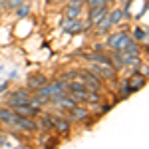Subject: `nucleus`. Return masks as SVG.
<instances>
[{"mask_svg":"<svg viewBox=\"0 0 149 149\" xmlns=\"http://www.w3.org/2000/svg\"><path fill=\"white\" fill-rule=\"evenodd\" d=\"M0 121L8 127H16V129H24V131H34L36 129V123L30 117H22L10 109H0Z\"/></svg>","mask_w":149,"mask_h":149,"instance_id":"nucleus-1","label":"nucleus"},{"mask_svg":"<svg viewBox=\"0 0 149 149\" xmlns=\"http://www.w3.org/2000/svg\"><path fill=\"white\" fill-rule=\"evenodd\" d=\"M68 92V84L66 81H54V84H46L44 88H40L38 90V95H42V97H54L56 93H66Z\"/></svg>","mask_w":149,"mask_h":149,"instance_id":"nucleus-2","label":"nucleus"},{"mask_svg":"<svg viewBox=\"0 0 149 149\" xmlns=\"http://www.w3.org/2000/svg\"><path fill=\"white\" fill-rule=\"evenodd\" d=\"M14 113L22 115V117H36L40 113V107H34L30 103H20V105H14Z\"/></svg>","mask_w":149,"mask_h":149,"instance_id":"nucleus-3","label":"nucleus"},{"mask_svg":"<svg viewBox=\"0 0 149 149\" xmlns=\"http://www.w3.org/2000/svg\"><path fill=\"white\" fill-rule=\"evenodd\" d=\"M93 76H97V78H113L115 72H113V66H103V64H95L90 68Z\"/></svg>","mask_w":149,"mask_h":149,"instance_id":"nucleus-4","label":"nucleus"},{"mask_svg":"<svg viewBox=\"0 0 149 149\" xmlns=\"http://www.w3.org/2000/svg\"><path fill=\"white\" fill-rule=\"evenodd\" d=\"M28 100H30V95H28V92H24V90H18V92H12L10 97H8V105H20V103H28Z\"/></svg>","mask_w":149,"mask_h":149,"instance_id":"nucleus-5","label":"nucleus"},{"mask_svg":"<svg viewBox=\"0 0 149 149\" xmlns=\"http://www.w3.org/2000/svg\"><path fill=\"white\" fill-rule=\"evenodd\" d=\"M46 84H48L46 76L36 74V76H30V80H28V88H30V90H40V88H44Z\"/></svg>","mask_w":149,"mask_h":149,"instance_id":"nucleus-6","label":"nucleus"},{"mask_svg":"<svg viewBox=\"0 0 149 149\" xmlns=\"http://www.w3.org/2000/svg\"><path fill=\"white\" fill-rule=\"evenodd\" d=\"M107 16V8L105 6H97V8H92V14H90V22L92 24H100Z\"/></svg>","mask_w":149,"mask_h":149,"instance_id":"nucleus-7","label":"nucleus"},{"mask_svg":"<svg viewBox=\"0 0 149 149\" xmlns=\"http://www.w3.org/2000/svg\"><path fill=\"white\" fill-rule=\"evenodd\" d=\"M50 117V121H52V125L56 127L58 131H62V133H68L70 131V125L66 119H62V117H56V115H48Z\"/></svg>","mask_w":149,"mask_h":149,"instance_id":"nucleus-8","label":"nucleus"},{"mask_svg":"<svg viewBox=\"0 0 149 149\" xmlns=\"http://www.w3.org/2000/svg\"><path fill=\"white\" fill-rule=\"evenodd\" d=\"M88 60H92V62H97V64H103V66H111V58L103 56V54H92V56H88Z\"/></svg>","mask_w":149,"mask_h":149,"instance_id":"nucleus-9","label":"nucleus"},{"mask_svg":"<svg viewBox=\"0 0 149 149\" xmlns=\"http://www.w3.org/2000/svg\"><path fill=\"white\" fill-rule=\"evenodd\" d=\"M143 84H145V78H143V76H133V81L129 80V92H135V90H139Z\"/></svg>","mask_w":149,"mask_h":149,"instance_id":"nucleus-10","label":"nucleus"},{"mask_svg":"<svg viewBox=\"0 0 149 149\" xmlns=\"http://www.w3.org/2000/svg\"><path fill=\"white\" fill-rule=\"evenodd\" d=\"M72 117H74V119H86V117H88V111H86L84 107H78V105H76V107L72 109Z\"/></svg>","mask_w":149,"mask_h":149,"instance_id":"nucleus-11","label":"nucleus"},{"mask_svg":"<svg viewBox=\"0 0 149 149\" xmlns=\"http://www.w3.org/2000/svg\"><path fill=\"white\" fill-rule=\"evenodd\" d=\"M121 16H123V12H121V10H113V12L107 14V20H109L111 24H117L119 20H121Z\"/></svg>","mask_w":149,"mask_h":149,"instance_id":"nucleus-12","label":"nucleus"},{"mask_svg":"<svg viewBox=\"0 0 149 149\" xmlns=\"http://www.w3.org/2000/svg\"><path fill=\"white\" fill-rule=\"evenodd\" d=\"M86 102H90V103H100V95L95 92H88V95H86Z\"/></svg>","mask_w":149,"mask_h":149,"instance_id":"nucleus-13","label":"nucleus"},{"mask_svg":"<svg viewBox=\"0 0 149 149\" xmlns=\"http://www.w3.org/2000/svg\"><path fill=\"white\" fill-rule=\"evenodd\" d=\"M68 8L80 10V8H81V0H70V2H68Z\"/></svg>","mask_w":149,"mask_h":149,"instance_id":"nucleus-14","label":"nucleus"},{"mask_svg":"<svg viewBox=\"0 0 149 149\" xmlns=\"http://www.w3.org/2000/svg\"><path fill=\"white\" fill-rule=\"evenodd\" d=\"M135 38H137V40H147L149 36L145 34V32H143L141 28H137V30H135Z\"/></svg>","mask_w":149,"mask_h":149,"instance_id":"nucleus-15","label":"nucleus"},{"mask_svg":"<svg viewBox=\"0 0 149 149\" xmlns=\"http://www.w3.org/2000/svg\"><path fill=\"white\" fill-rule=\"evenodd\" d=\"M26 14H28V8H26V6H22V8H18V16H20V18H24Z\"/></svg>","mask_w":149,"mask_h":149,"instance_id":"nucleus-16","label":"nucleus"},{"mask_svg":"<svg viewBox=\"0 0 149 149\" xmlns=\"http://www.w3.org/2000/svg\"><path fill=\"white\" fill-rule=\"evenodd\" d=\"M24 4V0H10V6H20Z\"/></svg>","mask_w":149,"mask_h":149,"instance_id":"nucleus-17","label":"nucleus"},{"mask_svg":"<svg viewBox=\"0 0 149 149\" xmlns=\"http://www.w3.org/2000/svg\"><path fill=\"white\" fill-rule=\"evenodd\" d=\"M86 2H88V4H92V2H93V0H86Z\"/></svg>","mask_w":149,"mask_h":149,"instance_id":"nucleus-18","label":"nucleus"}]
</instances>
